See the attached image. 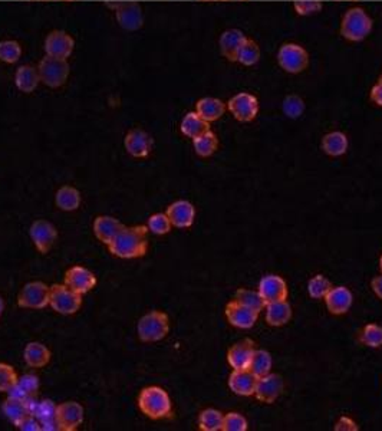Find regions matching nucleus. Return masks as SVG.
I'll list each match as a JSON object with an SVG mask.
<instances>
[{"instance_id": "1", "label": "nucleus", "mask_w": 382, "mask_h": 431, "mask_svg": "<svg viewBox=\"0 0 382 431\" xmlns=\"http://www.w3.org/2000/svg\"><path fill=\"white\" fill-rule=\"evenodd\" d=\"M148 226H124L118 236L108 244L111 255L120 259H138L148 251Z\"/></svg>"}, {"instance_id": "2", "label": "nucleus", "mask_w": 382, "mask_h": 431, "mask_svg": "<svg viewBox=\"0 0 382 431\" xmlns=\"http://www.w3.org/2000/svg\"><path fill=\"white\" fill-rule=\"evenodd\" d=\"M137 404L144 416L151 420L170 419L173 416V403L169 392L157 386L142 388Z\"/></svg>"}, {"instance_id": "3", "label": "nucleus", "mask_w": 382, "mask_h": 431, "mask_svg": "<svg viewBox=\"0 0 382 431\" xmlns=\"http://www.w3.org/2000/svg\"><path fill=\"white\" fill-rule=\"evenodd\" d=\"M169 333H170L169 315L161 311H151L145 313L137 325L138 338L145 344L162 341L169 335Z\"/></svg>"}, {"instance_id": "4", "label": "nucleus", "mask_w": 382, "mask_h": 431, "mask_svg": "<svg viewBox=\"0 0 382 431\" xmlns=\"http://www.w3.org/2000/svg\"><path fill=\"white\" fill-rule=\"evenodd\" d=\"M372 29V19L361 8H352L343 14L341 23L342 36L351 42H361L370 35Z\"/></svg>"}, {"instance_id": "5", "label": "nucleus", "mask_w": 382, "mask_h": 431, "mask_svg": "<svg viewBox=\"0 0 382 431\" xmlns=\"http://www.w3.org/2000/svg\"><path fill=\"white\" fill-rule=\"evenodd\" d=\"M38 71L41 76V82L49 88H61L68 81L71 68L66 59H59L54 56H45L39 65Z\"/></svg>"}, {"instance_id": "6", "label": "nucleus", "mask_w": 382, "mask_h": 431, "mask_svg": "<svg viewBox=\"0 0 382 431\" xmlns=\"http://www.w3.org/2000/svg\"><path fill=\"white\" fill-rule=\"evenodd\" d=\"M49 306L61 315H74L82 306V295L72 291L65 284L52 285L51 296H49Z\"/></svg>"}, {"instance_id": "7", "label": "nucleus", "mask_w": 382, "mask_h": 431, "mask_svg": "<svg viewBox=\"0 0 382 431\" xmlns=\"http://www.w3.org/2000/svg\"><path fill=\"white\" fill-rule=\"evenodd\" d=\"M49 296H51V286L39 280L29 282L18 296V305L25 309H45L49 306Z\"/></svg>"}, {"instance_id": "8", "label": "nucleus", "mask_w": 382, "mask_h": 431, "mask_svg": "<svg viewBox=\"0 0 382 431\" xmlns=\"http://www.w3.org/2000/svg\"><path fill=\"white\" fill-rule=\"evenodd\" d=\"M279 65L289 74H301L309 63V55L305 48L297 43H285L279 49Z\"/></svg>"}, {"instance_id": "9", "label": "nucleus", "mask_w": 382, "mask_h": 431, "mask_svg": "<svg viewBox=\"0 0 382 431\" xmlns=\"http://www.w3.org/2000/svg\"><path fill=\"white\" fill-rule=\"evenodd\" d=\"M227 109L240 123H251L259 114L257 98L248 92H240L229 99Z\"/></svg>"}, {"instance_id": "10", "label": "nucleus", "mask_w": 382, "mask_h": 431, "mask_svg": "<svg viewBox=\"0 0 382 431\" xmlns=\"http://www.w3.org/2000/svg\"><path fill=\"white\" fill-rule=\"evenodd\" d=\"M29 236L42 255L49 253L58 239V229L54 223L47 220H36L33 222L29 229Z\"/></svg>"}, {"instance_id": "11", "label": "nucleus", "mask_w": 382, "mask_h": 431, "mask_svg": "<svg viewBox=\"0 0 382 431\" xmlns=\"http://www.w3.org/2000/svg\"><path fill=\"white\" fill-rule=\"evenodd\" d=\"M75 48V41L65 30H52L49 32V35L45 38V54L47 56H54L59 59H68Z\"/></svg>"}, {"instance_id": "12", "label": "nucleus", "mask_w": 382, "mask_h": 431, "mask_svg": "<svg viewBox=\"0 0 382 431\" xmlns=\"http://www.w3.org/2000/svg\"><path fill=\"white\" fill-rule=\"evenodd\" d=\"M84 407L76 401H65L56 406V423L61 431H75L84 423Z\"/></svg>"}, {"instance_id": "13", "label": "nucleus", "mask_w": 382, "mask_h": 431, "mask_svg": "<svg viewBox=\"0 0 382 431\" xmlns=\"http://www.w3.org/2000/svg\"><path fill=\"white\" fill-rule=\"evenodd\" d=\"M127 153L134 158H145L153 151L154 140L147 131L141 128L129 129L124 138Z\"/></svg>"}, {"instance_id": "14", "label": "nucleus", "mask_w": 382, "mask_h": 431, "mask_svg": "<svg viewBox=\"0 0 382 431\" xmlns=\"http://www.w3.org/2000/svg\"><path fill=\"white\" fill-rule=\"evenodd\" d=\"M115 18L125 30H138L144 25L142 9L136 2H118L114 5Z\"/></svg>"}, {"instance_id": "15", "label": "nucleus", "mask_w": 382, "mask_h": 431, "mask_svg": "<svg viewBox=\"0 0 382 431\" xmlns=\"http://www.w3.org/2000/svg\"><path fill=\"white\" fill-rule=\"evenodd\" d=\"M226 318L229 321L230 325H233L235 328L239 329H251L255 326V324L257 322L259 318V312H256L255 309L248 308L237 301H231L226 305L224 309Z\"/></svg>"}, {"instance_id": "16", "label": "nucleus", "mask_w": 382, "mask_h": 431, "mask_svg": "<svg viewBox=\"0 0 382 431\" xmlns=\"http://www.w3.org/2000/svg\"><path fill=\"white\" fill-rule=\"evenodd\" d=\"M259 293L262 295L266 305H268L272 302L286 301L289 291L284 277L277 275H268L263 276L259 282Z\"/></svg>"}, {"instance_id": "17", "label": "nucleus", "mask_w": 382, "mask_h": 431, "mask_svg": "<svg viewBox=\"0 0 382 431\" xmlns=\"http://www.w3.org/2000/svg\"><path fill=\"white\" fill-rule=\"evenodd\" d=\"M284 388H285L284 378L277 374L269 372L268 375L260 377L257 379L255 397L260 403L273 404L279 399V395L284 391Z\"/></svg>"}, {"instance_id": "18", "label": "nucleus", "mask_w": 382, "mask_h": 431, "mask_svg": "<svg viewBox=\"0 0 382 431\" xmlns=\"http://www.w3.org/2000/svg\"><path fill=\"white\" fill-rule=\"evenodd\" d=\"M96 276L84 266H72L66 271L63 284L70 286L72 291L78 292L79 295H85L92 291L96 285Z\"/></svg>"}, {"instance_id": "19", "label": "nucleus", "mask_w": 382, "mask_h": 431, "mask_svg": "<svg viewBox=\"0 0 382 431\" xmlns=\"http://www.w3.org/2000/svg\"><path fill=\"white\" fill-rule=\"evenodd\" d=\"M256 351L255 342L252 339H243L227 351V362L233 370H247L251 367L253 354Z\"/></svg>"}, {"instance_id": "20", "label": "nucleus", "mask_w": 382, "mask_h": 431, "mask_svg": "<svg viewBox=\"0 0 382 431\" xmlns=\"http://www.w3.org/2000/svg\"><path fill=\"white\" fill-rule=\"evenodd\" d=\"M165 214L169 216L171 224L177 229H189L195 219V207L187 200H177L167 207Z\"/></svg>"}, {"instance_id": "21", "label": "nucleus", "mask_w": 382, "mask_h": 431, "mask_svg": "<svg viewBox=\"0 0 382 431\" xmlns=\"http://www.w3.org/2000/svg\"><path fill=\"white\" fill-rule=\"evenodd\" d=\"M257 377L251 370H233L229 377V388L237 395H255Z\"/></svg>"}, {"instance_id": "22", "label": "nucleus", "mask_w": 382, "mask_h": 431, "mask_svg": "<svg viewBox=\"0 0 382 431\" xmlns=\"http://www.w3.org/2000/svg\"><path fill=\"white\" fill-rule=\"evenodd\" d=\"M123 229L124 224L112 216H98L94 220V233L96 239L107 246L114 242Z\"/></svg>"}, {"instance_id": "23", "label": "nucleus", "mask_w": 382, "mask_h": 431, "mask_svg": "<svg viewBox=\"0 0 382 431\" xmlns=\"http://www.w3.org/2000/svg\"><path fill=\"white\" fill-rule=\"evenodd\" d=\"M325 302L332 315H343L352 306V293L345 286H332L325 296Z\"/></svg>"}, {"instance_id": "24", "label": "nucleus", "mask_w": 382, "mask_h": 431, "mask_svg": "<svg viewBox=\"0 0 382 431\" xmlns=\"http://www.w3.org/2000/svg\"><path fill=\"white\" fill-rule=\"evenodd\" d=\"M246 41V35L239 29H229L223 32L219 41L223 56L231 62H237L239 51Z\"/></svg>"}, {"instance_id": "25", "label": "nucleus", "mask_w": 382, "mask_h": 431, "mask_svg": "<svg viewBox=\"0 0 382 431\" xmlns=\"http://www.w3.org/2000/svg\"><path fill=\"white\" fill-rule=\"evenodd\" d=\"M41 84V76L38 68L33 65H22L16 70L14 85L21 92L32 94Z\"/></svg>"}, {"instance_id": "26", "label": "nucleus", "mask_w": 382, "mask_h": 431, "mask_svg": "<svg viewBox=\"0 0 382 431\" xmlns=\"http://www.w3.org/2000/svg\"><path fill=\"white\" fill-rule=\"evenodd\" d=\"M227 109V105L219 98L206 96L198 99L195 104V112L207 123L220 120Z\"/></svg>"}, {"instance_id": "27", "label": "nucleus", "mask_w": 382, "mask_h": 431, "mask_svg": "<svg viewBox=\"0 0 382 431\" xmlns=\"http://www.w3.org/2000/svg\"><path fill=\"white\" fill-rule=\"evenodd\" d=\"M52 354L42 342H29L23 350V359L30 368H43L51 362Z\"/></svg>"}, {"instance_id": "28", "label": "nucleus", "mask_w": 382, "mask_h": 431, "mask_svg": "<svg viewBox=\"0 0 382 431\" xmlns=\"http://www.w3.org/2000/svg\"><path fill=\"white\" fill-rule=\"evenodd\" d=\"M266 322L270 326H284L292 318V308L288 301H279L266 305Z\"/></svg>"}, {"instance_id": "29", "label": "nucleus", "mask_w": 382, "mask_h": 431, "mask_svg": "<svg viewBox=\"0 0 382 431\" xmlns=\"http://www.w3.org/2000/svg\"><path fill=\"white\" fill-rule=\"evenodd\" d=\"M180 129L186 137L194 140L197 137L203 136L204 132L210 131V123L203 120L200 115H198L195 111H193V112H189L186 117L182 118Z\"/></svg>"}, {"instance_id": "30", "label": "nucleus", "mask_w": 382, "mask_h": 431, "mask_svg": "<svg viewBox=\"0 0 382 431\" xmlns=\"http://www.w3.org/2000/svg\"><path fill=\"white\" fill-rule=\"evenodd\" d=\"M322 150L330 157H341L348 151V137L341 131H332L322 138Z\"/></svg>"}, {"instance_id": "31", "label": "nucleus", "mask_w": 382, "mask_h": 431, "mask_svg": "<svg viewBox=\"0 0 382 431\" xmlns=\"http://www.w3.org/2000/svg\"><path fill=\"white\" fill-rule=\"evenodd\" d=\"M82 197L78 189L72 186H63L56 191L55 203L62 211H75L79 209Z\"/></svg>"}, {"instance_id": "32", "label": "nucleus", "mask_w": 382, "mask_h": 431, "mask_svg": "<svg viewBox=\"0 0 382 431\" xmlns=\"http://www.w3.org/2000/svg\"><path fill=\"white\" fill-rule=\"evenodd\" d=\"M193 145H194V151L198 157H211L219 148V138L214 132L210 129L207 132H204L203 136L197 137L193 140Z\"/></svg>"}, {"instance_id": "33", "label": "nucleus", "mask_w": 382, "mask_h": 431, "mask_svg": "<svg viewBox=\"0 0 382 431\" xmlns=\"http://www.w3.org/2000/svg\"><path fill=\"white\" fill-rule=\"evenodd\" d=\"M2 412L5 414V417L13 424L18 427L19 423L29 416V411L25 406L23 401L19 400H13V399H6V401L2 404Z\"/></svg>"}, {"instance_id": "34", "label": "nucleus", "mask_w": 382, "mask_h": 431, "mask_svg": "<svg viewBox=\"0 0 382 431\" xmlns=\"http://www.w3.org/2000/svg\"><path fill=\"white\" fill-rule=\"evenodd\" d=\"M224 416L214 408H206L200 412L198 417V428L202 431H220L223 427Z\"/></svg>"}, {"instance_id": "35", "label": "nucleus", "mask_w": 382, "mask_h": 431, "mask_svg": "<svg viewBox=\"0 0 382 431\" xmlns=\"http://www.w3.org/2000/svg\"><path fill=\"white\" fill-rule=\"evenodd\" d=\"M272 364H273V361H272L270 354L268 351L259 350V351H255L248 370H251L257 378H260V377H264L270 372Z\"/></svg>"}, {"instance_id": "36", "label": "nucleus", "mask_w": 382, "mask_h": 431, "mask_svg": "<svg viewBox=\"0 0 382 431\" xmlns=\"http://www.w3.org/2000/svg\"><path fill=\"white\" fill-rule=\"evenodd\" d=\"M235 301L255 309L259 313H260V311H263L266 308V302L263 301V297L259 293V291L256 292V291L240 288V289H237V292L235 295Z\"/></svg>"}, {"instance_id": "37", "label": "nucleus", "mask_w": 382, "mask_h": 431, "mask_svg": "<svg viewBox=\"0 0 382 431\" xmlns=\"http://www.w3.org/2000/svg\"><path fill=\"white\" fill-rule=\"evenodd\" d=\"M22 58V46L18 41H0V61L5 63H16Z\"/></svg>"}, {"instance_id": "38", "label": "nucleus", "mask_w": 382, "mask_h": 431, "mask_svg": "<svg viewBox=\"0 0 382 431\" xmlns=\"http://www.w3.org/2000/svg\"><path fill=\"white\" fill-rule=\"evenodd\" d=\"M259 59H260L259 45L253 39L247 38V41L240 48L239 55H237V62H240L244 66H252V65H256Z\"/></svg>"}, {"instance_id": "39", "label": "nucleus", "mask_w": 382, "mask_h": 431, "mask_svg": "<svg viewBox=\"0 0 382 431\" xmlns=\"http://www.w3.org/2000/svg\"><path fill=\"white\" fill-rule=\"evenodd\" d=\"M330 289H332V284L323 275L313 276L308 282V292H309V296L313 297V299H323Z\"/></svg>"}, {"instance_id": "40", "label": "nucleus", "mask_w": 382, "mask_h": 431, "mask_svg": "<svg viewBox=\"0 0 382 431\" xmlns=\"http://www.w3.org/2000/svg\"><path fill=\"white\" fill-rule=\"evenodd\" d=\"M148 230L151 231L153 235H157V236H164L167 235L171 231V222L169 219V216L165 213H156L153 214L151 218L148 219Z\"/></svg>"}, {"instance_id": "41", "label": "nucleus", "mask_w": 382, "mask_h": 431, "mask_svg": "<svg viewBox=\"0 0 382 431\" xmlns=\"http://www.w3.org/2000/svg\"><path fill=\"white\" fill-rule=\"evenodd\" d=\"M359 341L370 348L382 346V326L376 324H370L362 329Z\"/></svg>"}, {"instance_id": "42", "label": "nucleus", "mask_w": 382, "mask_h": 431, "mask_svg": "<svg viewBox=\"0 0 382 431\" xmlns=\"http://www.w3.org/2000/svg\"><path fill=\"white\" fill-rule=\"evenodd\" d=\"M282 108H284V112L288 118L296 120L301 117L305 111V103L301 96L297 95H288L284 103H282Z\"/></svg>"}, {"instance_id": "43", "label": "nucleus", "mask_w": 382, "mask_h": 431, "mask_svg": "<svg viewBox=\"0 0 382 431\" xmlns=\"http://www.w3.org/2000/svg\"><path fill=\"white\" fill-rule=\"evenodd\" d=\"M19 377L16 370L9 364L0 362V392H8L13 386L18 384Z\"/></svg>"}, {"instance_id": "44", "label": "nucleus", "mask_w": 382, "mask_h": 431, "mask_svg": "<svg viewBox=\"0 0 382 431\" xmlns=\"http://www.w3.org/2000/svg\"><path fill=\"white\" fill-rule=\"evenodd\" d=\"M32 416H35L39 423L42 421H49L55 420L56 417V404L52 400H42L38 401L35 411H33Z\"/></svg>"}, {"instance_id": "45", "label": "nucleus", "mask_w": 382, "mask_h": 431, "mask_svg": "<svg viewBox=\"0 0 382 431\" xmlns=\"http://www.w3.org/2000/svg\"><path fill=\"white\" fill-rule=\"evenodd\" d=\"M223 431H246L247 421L239 412H229L223 419Z\"/></svg>"}, {"instance_id": "46", "label": "nucleus", "mask_w": 382, "mask_h": 431, "mask_svg": "<svg viewBox=\"0 0 382 431\" xmlns=\"http://www.w3.org/2000/svg\"><path fill=\"white\" fill-rule=\"evenodd\" d=\"M293 8L299 16H309L318 13L322 9V2L319 0H296Z\"/></svg>"}, {"instance_id": "47", "label": "nucleus", "mask_w": 382, "mask_h": 431, "mask_svg": "<svg viewBox=\"0 0 382 431\" xmlns=\"http://www.w3.org/2000/svg\"><path fill=\"white\" fill-rule=\"evenodd\" d=\"M18 384L29 394V395H35L41 387V381L39 377L35 374H25L19 378Z\"/></svg>"}, {"instance_id": "48", "label": "nucleus", "mask_w": 382, "mask_h": 431, "mask_svg": "<svg viewBox=\"0 0 382 431\" xmlns=\"http://www.w3.org/2000/svg\"><path fill=\"white\" fill-rule=\"evenodd\" d=\"M19 430L22 431H41V423L39 420L32 416V414H29V416H26L18 425Z\"/></svg>"}, {"instance_id": "49", "label": "nucleus", "mask_w": 382, "mask_h": 431, "mask_svg": "<svg viewBox=\"0 0 382 431\" xmlns=\"http://www.w3.org/2000/svg\"><path fill=\"white\" fill-rule=\"evenodd\" d=\"M358 425L354 420L348 417H341L339 421L335 424V431H358Z\"/></svg>"}, {"instance_id": "50", "label": "nucleus", "mask_w": 382, "mask_h": 431, "mask_svg": "<svg viewBox=\"0 0 382 431\" xmlns=\"http://www.w3.org/2000/svg\"><path fill=\"white\" fill-rule=\"evenodd\" d=\"M8 397L9 399H13V400H19V401H25L28 397H29V394L19 386V384H16V386H13L9 391H8Z\"/></svg>"}, {"instance_id": "51", "label": "nucleus", "mask_w": 382, "mask_h": 431, "mask_svg": "<svg viewBox=\"0 0 382 431\" xmlns=\"http://www.w3.org/2000/svg\"><path fill=\"white\" fill-rule=\"evenodd\" d=\"M371 99L378 107H382V84L381 82L375 84L374 88L371 90Z\"/></svg>"}, {"instance_id": "52", "label": "nucleus", "mask_w": 382, "mask_h": 431, "mask_svg": "<svg viewBox=\"0 0 382 431\" xmlns=\"http://www.w3.org/2000/svg\"><path fill=\"white\" fill-rule=\"evenodd\" d=\"M371 286H372V291L375 292V295L379 297V299H382V275L372 279Z\"/></svg>"}, {"instance_id": "53", "label": "nucleus", "mask_w": 382, "mask_h": 431, "mask_svg": "<svg viewBox=\"0 0 382 431\" xmlns=\"http://www.w3.org/2000/svg\"><path fill=\"white\" fill-rule=\"evenodd\" d=\"M3 311H5V301H3V297L0 296V318H2Z\"/></svg>"}, {"instance_id": "54", "label": "nucleus", "mask_w": 382, "mask_h": 431, "mask_svg": "<svg viewBox=\"0 0 382 431\" xmlns=\"http://www.w3.org/2000/svg\"><path fill=\"white\" fill-rule=\"evenodd\" d=\"M379 269H381V272H382V256L379 257Z\"/></svg>"}, {"instance_id": "55", "label": "nucleus", "mask_w": 382, "mask_h": 431, "mask_svg": "<svg viewBox=\"0 0 382 431\" xmlns=\"http://www.w3.org/2000/svg\"><path fill=\"white\" fill-rule=\"evenodd\" d=\"M379 82H381V84H382V75H381V78H379Z\"/></svg>"}, {"instance_id": "56", "label": "nucleus", "mask_w": 382, "mask_h": 431, "mask_svg": "<svg viewBox=\"0 0 382 431\" xmlns=\"http://www.w3.org/2000/svg\"><path fill=\"white\" fill-rule=\"evenodd\" d=\"M68 2H71V0H68Z\"/></svg>"}]
</instances>
